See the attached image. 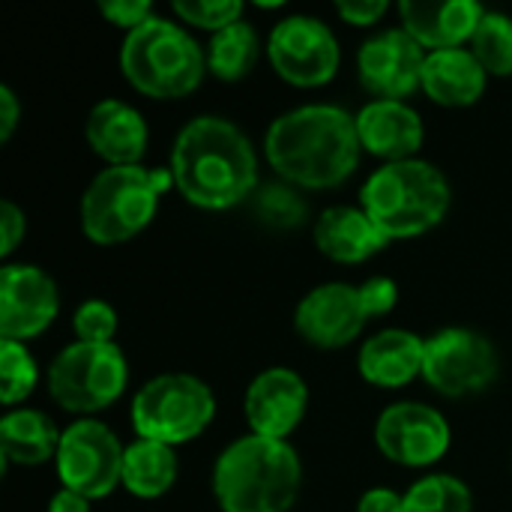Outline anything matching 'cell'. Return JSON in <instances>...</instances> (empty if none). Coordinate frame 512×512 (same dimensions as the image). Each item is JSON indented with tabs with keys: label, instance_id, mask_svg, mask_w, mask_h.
I'll return each mask as SVG.
<instances>
[{
	"label": "cell",
	"instance_id": "1",
	"mask_svg": "<svg viewBox=\"0 0 512 512\" xmlns=\"http://www.w3.org/2000/svg\"><path fill=\"white\" fill-rule=\"evenodd\" d=\"M360 135L351 111L315 102L279 114L264 135V156L294 189L342 186L360 162Z\"/></svg>",
	"mask_w": 512,
	"mask_h": 512
},
{
	"label": "cell",
	"instance_id": "2",
	"mask_svg": "<svg viewBox=\"0 0 512 512\" xmlns=\"http://www.w3.org/2000/svg\"><path fill=\"white\" fill-rule=\"evenodd\" d=\"M171 177L180 198L201 210H231L252 201L261 186L249 135L216 114H201L177 132Z\"/></svg>",
	"mask_w": 512,
	"mask_h": 512
},
{
	"label": "cell",
	"instance_id": "3",
	"mask_svg": "<svg viewBox=\"0 0 512 512\" xmlns=\"http://www.w3.org/2000/svg\"><path fill=\"white\" fill-rule=\"evenodd\" d=\"M303 486V465L288 441L243 435L222 450L213 468V495L222 512H288Z\"/></svg>",
	"mask_w": 512,
	"mask_h": 512
},
{
	"label": "cell",
	"instance_id": "4",
	"mask_svg": "<svg viewBox=\"0 0 512 512\" xmlns=\"http://www.w3.org/2000/svg\"><path fill=\"white\" fill-rule=\"evenodd\" d=\"M450 204V180L426 159L381 165L360 189V207L387 240H411L438 228L450 213Z\"/></svg>",
	"mask_w": 512,
	"mask_h": 512
},
{
	"label": "cell",
	"instance_id": "5",
	"mask_svg": "<svg viewBox=\"0 0 512 512\" xmlns=\"http://www.w3.org/2000/svg\"><path fill=\"white\" fill-rule=\"evenodd\" d=\"M174 186L171 168L117 165L99 171L81 198V231L96 246L138 237L156 216L162 192Z\"/></svg>",
	"mask_w": 512,
	"mask_h": 512
},
{
	"label": "cell",
	"instance_id": "6",
	"mask_svg": "<svg viewBox=\"0 0 512 512\" xmlns=\"http://www.w3.org/2000/svg\"><path fill=\"white\" fill-rule=\"evenodd\" d=\"M126 81L150 99H183L207 75V54L183 24L162 15L126 33L120 48Z\"/></svg>",
	"mask_w": 512,
	"mask_h": 512
},
{
	"label": "cell",
	"instance_id": "7",
	"mask_svg": "<svg viewBox=\"0 0 512 512\" xmlns=\"http://www.w3.org/2000/svg\"><path fill=\"white\" fill-rule=\"evenodd\" d=\"M216 417L213 390L186 372L150 378L132 399V429L144 441L180 447L207 432Z\"/></svg>",
	"mask_w": 512,
	"mask_h": 512
},
{
	"label": "cell",
	"instance_id": "8",
	"mask_svg": "<svg viewBox=\"0 0 512 512\" xmlns=\"http://www.w3.org/2000/svg\"><path fill=\"white\" fill-rule=\"evenodd\" d=\"M129 384V366L117 345H66L48 366V393L57 408L81 420L111 408Z\"/></svg>",
	"mask_w": 512,
	"mask_h": 512
},
{
	"label": "cell",
	"instance_id": "9",
	"mask_svg": "<svg viewBox=\"0 0 512 512\" xmlns=\"http://www.w3.org/2000/svg\"><path fill=\"white\" fill-rule=\"evenodd\" d=\"M498 369V348L489 336L471 327H447L426 339L423 381L447 399H465L489 390Z\"/></svg>",
	"mask_w": 512,
	"mask_h": 512
},
{
	"label": "cell",
	"instance_id": "10",
	"mask_svg": "<svg viewBox=\"0 0 512 512\" xmlns=\"http://www.w3.org/2000/svg\"><path fill=\"white\" fill-rule=\"evenodd\" d=\"M123 456L126 447L120 438L105 423L84 417L63 429L54 465L63 489L87 501H102L123 486Z\"/></svg>",
	"mask_w": 512,
	"mask_h": 512
},
{
	"label": "cell",
	"instance_id": "11",
	"mask_svg": "<svg viewBox=\"0 0 512 512\" xmlns=\"http://www.w3.org/2000/svg\"><path fill=\"white\" fill-rule=\"evenodd\" d=\"M273 72L294 87H324L336 78L342 48L330 24L312 15H288L267 36Z\"/></svg>",
	"mask_w": 512,
	"mask_h": 512
},
{
	"label": "cell",
	"instance_id": "12",
	"mask_svg": "<svg viewBox=\"0 0 512 512\" xmlns=\"http://www.w3.org/2000/svg\"><path fill=\"white\" fill-rule=\"evenodd\" d=\"M450 423L423 402H396L375 423V444L384 459L402 468H429L450 450Z\"/></svg>",
	"mask_w": 512,
	"mask_h": 512
},
{
	"label": "cell",
	"instance_id": "13",
	"mask_svg": "<svg viewBox=\"0 0 512 512\" xmlns=\"http://www.w3.org/2000/svg\"><path fill=\"white\" fill-rule=\"evenodd\" d=\"M429 51L402 27L369 36L357 51V78L375 99L405 102L423 90V66Z\"/></svg>",
	"mask_w": 512,
	"mask_h": 512
},
{
	"label": "cell",
	"instance_id": "14",
	"mask_svg": "<svg viewBox=\"0 0 512 512\" xmlns=\"http://www.w3.org/2000/svg\"><path fill=\"white\" fill-rule=\"evenodd\" d=\"M60 312L54 279L36 264H6L0 270V339L30 342L42 336Z\"/></svg>",
	"mask_w": 512,
	"mask_h": 512
},
{
	"label": "cell",
	"instance_id": "15",
	"mask_svg": "<svg viewBox=\"0 0 512 512\" xmlns=\"http://www.w3.org/2000/svg\"><path fill=\"white\" fill-rule=\"evenodd\" d=\"M369 324V312L363 306V294L354 285L345 282H327L312 288L294 312V327L303 336V342L336 351L351 345L363 327Z\"/></svg>",
	"mask_w": 512,
	"mask_h": 512
},
{
	"label": "cell",
	"instance_id": "16",
	"mask_svg": "<svg viewBox=\"0 0 512 512\" xmlns=\"http://www.w3.org/2000/svg\"><path fill=\"white\" fill-rule=\"evenodd\" d=\"M246 423L252 435L288 441V435L303 423L309 408L306 381L285 366L264 369L246 390Z\"/></svg>",
	"mask_w": 512,
	"mask_h": 512
},
{
	"label": "cell",
	"instance_id": "17",
	"mask_svg": "<svg viewBox=\"0 0 512 512\" xmlns=\"http://www.w3.org/2000/svg\"><path fill=\"white\" fill-rule=\"evenodd\" d=\"M354 120L363 150L384 159V165L417 159L426 138L423 120L408 102L372 99L354 114Z\"/></svg>",
	"mask_w": 512,
	"mask_h": 512
},
{
	"label": "cell",
	"instance_id": "18",
	"mask_svg": "<svg viewBox=\"0 0 512 512\" xmlns=\"http://www.w3.org/2000/svg\"><path fill=\"white\" fill-rule=\"evenodd\" d=\"M486 9L474 0H402L399 21L402 30L411 33L426 51H447L471 45L474 30Z\"/></svg>",
	"mask_w": 512,
	"mask_h": 512
},
{
	"label": "cell",
	"instance_id": "19",
	"mask_svg": "<svg viewBox=\"0 0 512 512\" xmlns=\"http://www.w3.org/2000/svg\"><path fill=\"white\" fill-rule=\"evenodd\" d=\"M84 135L90 150L108 162V168L117 165H141L150 141L147 120L120 99H102L90 108Z\"/></svg>",
	"mask_w": 512,
	"mask_h": 512
},
{
	"label": "cell",
	"instance_id": "20",
	"mask_svg": "<svg viewBox=\"0 0 512 512\" xmlns=\"http://www.w3.org/2000/svg\"><path fill=\"white\" fill-rule=\"evenodd\" d=\"M423 360L426 339L411 330L390 327L363 342L357 369L366 384L381 390H399L408 387L414 378H423Z\"/></svg>",
	"mask_w": 512,
	"mask_h": 512
},
{
	"label": "cell",
	"instance_id": "21",
	"mask_svg": "<svg viewBox=\"0 0 512 512\" xmlns=\"http://www.w3.org/2000/svg\"><path fill=\"white\" fill-rule=\"evenodd\" d=\"M312 237L321 255H327L336 264L369 261L390 243L387 234L372 222V216L363 207H351V204L327 207L318 216Z\"/></svg>",
	"mask_w": 512,
	"mask_h": 512
},
{
	"label": "cell",
	"instance_id": "22",
	"mask_svg": "<svg viewBox=\"0 0 512 512\" xmlns=\"http://www.w3.org/2000/svg\"><path fill=\"white\" fill-rule=\"evenodd\" d=\"M489 72L471 48L429 51L423 66V93L444 108L477 105L486 93Z\"/></svg>",
	"mask_w": 512,
	"mask_h": 512
},
{
	"label": "cell",
	"instance_id": "23",
	"mask_svg": "<svg viewBox=\"0 0 512 512\" xmlns=\"http://www.w3.org/2000/svg\"><path fill=\"white\" fill-rule=\"evenodd\" d=\"M63 432L54 420L36 408H12L0 420V471L6 474L9 465L36 468L48 459H57Z\"/></svg>",
	"mask_w": 512,
	"mask_h": 512
},
{
	"label": "cell",
	"instance_id": "24",
	"mask_svg": "<svg viewBox=\"0 0 512 512\" xmlns=\"http://www.w3.org/2000/svg\"><path fill=\"white\" fill-rule=\"evenodd\" d=\"M177 453L159 441H132L123 456V489L135 498H162L177 483Z\"/></svg>",
	"mask_w": 512,
	"mask_h": 512
},
{
	"label": "cell",
	"instance_id": "25",
	"mask_svg": "<svg viewBox=\"0 0 512 512\" xmlns=\"http://www.w3.org/2000/svg\"><path fill=\"white\" fill-rule=\"evenodd\" d=\"M204 54H207V72L216 75L219 81L234 84L255 69L261 57V36L249 21L240 18L231 27L213 33Z\"/></svg>",
	"mask_w": 512,
	"mask_h": 512
},
{
	"label": "cell",
	"instance_id": "26",
	"mask_svg": "<svg viewBox=\"0 0 512 512\" xmlns=\"http://www.w3.org/2000/svg\"><path fill=\"white\" fill-rule=\"evenodd\" d=\"M471 489L450 474H429L417 480L405 495V512H471Z\"/></svg>",
	"mask_w": 512,
	"mask_h": 512
},
{
	"label": "cell",
	"instance_id": "27",
	"mask_svg": "<svg viewBox=\"0 0 512 512\" xmlns=\"http://www.w3.org/2000/svg\"><path fill=\"white\" fill-rule=\"evenodd\" d=\"M489 75H512V18L504 12H489L480 18L474 39L468 45Z\"/></svg>",
	"mask_w": 512,
	"mask_h": 512
},
{
	"label": "cell",
	"instance_id": "28",
	"mask_svg": "<svg viewBox=\"0 0 512 512\" xmlns=\"http://www.w3.org/2000/svg\"><path fill=\"white\" fill-rule=\"evenodd\" d=\"M252 210L267 228L276 231H294L306 222V201L285 180L258 186V192L252 195Z\"/></svg>",
	"mask_w": 512,
	"mask_h": 512
},
{
	"label": "cell",
	"instance_id": "29",
	"mask_svg": "<svg viewBox=\"0 0 512 512\" xmlns=\"http://www.w3.org/2000/svg\"><path fill=\"white\" fill-rule=\"evenodd\" d=\"M39 381V369L24 342L0 339V399L6 408L24 402Z\"/></svg>",
	"mask_w": 512,
	"mask_h": 512
},
{
	"label": "cell",
	"instance_id": "30",
	"mask_svg": "<svg viewBox=\"0 0 512 512\" xmlns=\"http://www.w3.org/2000/svg\"><path fill=\"white\" fill-rule=\"evenodd\" d=\"M171 12L180 18V24L210 30L213 36L243 18V3L240 0H177Z\"/></svg>",
	"mask_w": 512,
	"mask_h": 512
},
{
	"label": "cell",
	"instance_id": "31",
	"mask_svg": "<svg viewBox=\"0 0 512 512\" xmlns=\"http://www.w3.org/2000/svg\"><path fill=\"white\" fill-rule=\"evenodd\" d=\"M117 324H120L117 312L105 300H84L72 318V330L78 342H90V345H114Z\"/></svg>",
	"mask_w": 512,
	"mask_h": 512
},
{
	"label": "cell",
	"instance_id": "32",
	"mask_svg": "<svg viewBox=\"0 0 512 512\" xmlns=\"http://www.w3.org/2000/svg\"><path fill=\"white\" fill-rule=\"evenodd\" d=\"M99 12L120 30L132 33L135 27H141L147 18H153V3L150 0H102Z\"/></svg>",
	"mask_w": 512,
	"mask_h": 512
},
{
	"label": "cell",
	"instance_id": "33",
	"mask_svg": "<svg viewBox=\"0 0 512 512\" xmlns=\"http://www.w3.org/2000/svg\"><path fill=\"white\" fill-rule=\"evenodd\" d=\"M360 294H363V306L369 312V321L372 318H384L396 309L399 303V288L390 276H372L360 285Z\"/></svg>",
	"mask_w": 512,
	"mask_h": 512
},
{
	"label": "cell",
	"instance_id": "34",
	"mask_svg": "<svg viewBox=\"0 0 512 512\" xmlns=\"http://www.w3.org/2000/svg\"><path fill=\"white\" fill-rule=\"evenodd\" d=\"M27 234V216L18 204L0 201V258H9Z\"/></svg>",
	"mask_w": 512,
	"mask_h": 512
},
{
	"label": "cell",
	"instance_id": "35",
	"mask_svg": "<svg viewBox=\"0 0 512 512\" xmlns=\"http://www.w3.org/2000/svg\"><path fill=\"white\" fill-rule=\"evenodd\" d=\"M387 0H342L336 3V15L351 27H372L387 15Z\"/></svg>",
	"mask_w": 512,
	"mask_h": 512
},
{
	"label": "cell",
	"instance_id": "36",
	"mask_svg": "<svg viewBox=\"0 0 512 512\" xmlns=\"http://www.w3.org/2000/svg\"><path fill=\"white\" fill-rule=\"evenodd\" d=\"M18 120H21V102L9 84H0V144H6L15 135Z\"/></svg>",
	"mask_w": 512,
	"mask_h": 512
},
{
	"label": "cell",
	"instance_id": "37",
	"mask_svg": "<svg viewBox=\"0 0 512 512\" xmlns=\"http://www.w3.org/2000/svg\"><path fill=\"white\" fill-rule=\"evenodd\" d=\"M357 512H405V495L393 489H369L357 501Z\"/></svg>",
	"mask_w": 512,
	"mask_h": 512
},
{
	"label": "cell",
	"instance_id": "38",
	"mask_svg": "<svg viewBox=\"0 0 512 512\" xmlns=\"http://www.w3.org/2000/svg\"><path fill=\"white\" fill-rule=\"evenodd\" d=\"M90 504H93V501H87L84 495L69 492V489H60V492L51 495L48 512H90Z\"/></svg>",
	"mask_w": 512,
	"mask_h": 512
}]
</instances>
